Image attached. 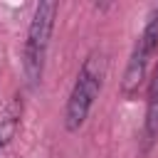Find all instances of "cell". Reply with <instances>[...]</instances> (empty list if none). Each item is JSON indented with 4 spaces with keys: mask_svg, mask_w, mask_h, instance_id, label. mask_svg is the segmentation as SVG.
Wrapping results in <instances>:
<instances>
[{
    "mask_svg": "<svg viewBox=\"0 0 158 158\" xmlns=\"http://www.w3.org/2000/svg\"><path fill=\"white\" fill-rule=\"evenodd\" d=\"M106 69H109V62H106V54L101 49H91L86 54V59L81 62L77 81H74L69 99H67V106H64V128L69 133H74L84 126L94 101L101 94Z\"/></svg>",
    "mask_w": 158,
    "mask_h": 158,
    "instance_id": "obj_1",
    "label": "cell"
},
{
    "mask_svg": "<svg viewBox=\"0 0 158 158\" xmlns=\"http://www.w3.org/2000/svg\"><path fill=\"white\" fill-rule=\"evenodd\" d=\"M59 5L52 0H44L35 7V15L27 27V40H25V52H22V69L25 79L30 86H37L44 72V59L49 49V40L54 32V20H57Z\"/></svg>",
    "mask_w": 158,
    "mask_h": 158,
    "instance_id": "obj_2",
    "label": "cell"
},
{
    "mask_svg": "<svg viewBox=\"0 0 158 158\" xmlns=\"http://www.w3.org/2000/svg\"><path fill=\"white\" fill-rule=\"evenodd\" d=\"M156 49H158V7L151 10V15L143 25V32L138 35V42H136L131 59L126 64V72L121 79V94L126 99H133L138 94V89L143 86L146 69H148V62L156 54Z\"/></svg>",
    "mask_w": 158,
    "mask_h": 158,
    "instance_id": "obj_3",
    "label": "cell"
},
{
    "mask_svg": "<svg viewBox=\"0 0 158 158\" xmlns=\"http://www.w3.org/2000/svg\"><path fill=\"white\" fill-rule=\"evenodd\" d=\"M156 141H158V64H156L153 77L148 81L146 118H143V151H151Z\"/></svg>",
    "mask_w": 158,
    "mask_h": 158,
    "instance_id": "obj_4",
    "label": "cell"
},
{
    "mask_svg": "<svg viewBox=\"0 0 158 158\" xmlns=\"http://www.w3.org/2000/svg\"><path fill=\"white\" fill-rule=\"evenodd\" d=\"M20 123H22V99L12 96V101L0 114V153L12 143V138L20 131Z\"/></svg>",
    "mask_w": 158,
    "mask_h": 158,
    "instance_id": "obj_5",
    "label": "cell"
},
{
    "mask_svg": "<svg viewBox=\"0 0 158 158\" xmlns=\"http://www.w3.org/2000/svg\"><path fill=\"white\" fill-rule=\"evenodd\" d=\"M0 72H2V54H0Z\"/></svg>",
    "mask_w": 158,
    "mask_h": 158,
    "instance_id": "obj_6",
    "label": "cell"
}]
</instances>
